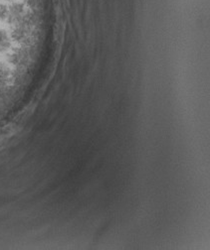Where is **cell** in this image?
Returning <instances> with one entry per match:
<instances>
[{"instance_id": "1", "label": "cell", "mask_w": 210, "mask_h": 250, "mask_svg": "<svg viewBox=\"0 0 210 250\" xmlns=\"http://www.w3.org/2000/svg\"><path fill=\"white\" fill-rule=\"evenodd\" d=\"M10 46V39L6 31L0 29V51H5Z\"/></svg>"}, {"instance_id": "2", "label": "cell", "mask_w": 210, "mask_h": 250, "mask_svg": "<svg viewBox=\"0 0 210 250\" xmlns=\"http://www.w3.org/2000/svg\"><path fill=\"white\" fill-rule=\"evenodd\" d=\"M9 77V71L6 66L0 64V87L6 84Z\"/></svg>"}]
</instances>
